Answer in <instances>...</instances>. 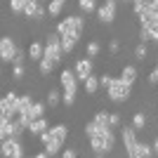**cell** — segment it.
<instances>
[{"label":"cell","instance_id":"4316f807","mask_svg":"<svg viewBox=\"0 0 158 158\" xmlns=\"http://www.w3.org/2000/svg\"><path fill=\"white\" fill-rule=\"evenodd\" d=\"M76 43H78V40L71 38V35H61V47H64V52H66V54H71V52H73Z\"/></svg>","mask_w":158,"mask_h":158},{"label":"cell","instance_id":"ba28073f","mask_svg":"<svg viewBox=\"0 0 158 158\" xmlns=\"http://www.w3.org/2000/svg\"><path fill=\"white\" fill-rule=\"evenodd\" d=\"M59 83H61V92H78V76L76 69H64L59 73Z\"/></svg>","mask_w":158,"mask_h":158},{"label":"cell","instance_id":"603a6c76","mask_svg":"<svg viewBox=\"0 0 158 158\" xmlns=\"http://www.w3.org/2000/svg\"><path fill=\"white\" fill-rule=\"evenodd\" d=\"M139 43H156V35H153L151 28L144 26V24H142V28H139Z\"/></svg>","mask_w":158,"mask_h":158},{"label":"cell","instance_id":"f546056e","mask_svg":"<svg viewBox=\"0 0 158 158\" xmlns=\"http://www.w3.org/2000/svg\"><path fill=\"white\" fill-rule=\"evenodd\" d=\"M24 73H26L24 64H14V69H12V78L14 80H21V78H24Z\"/></svg>","mask_w":158,"mask_h":158},{"label":"cell","instance_id":"e0dca14e","mask_svg":"<svg viewBox=\"0 0 158 158\" xmlns=\"http://www.w3.org/2000/svg\"><path fill=\"white\" fill-rule=\"evenodd\" d=\"M66 0H50V5H47V14H50V19L52 17H59L61 10H64Z\"/></svg>","mask_w":158,"mask_h":158},{"label":"cell","instance_id":"2e32d148","mask_svg":"<svg viewBox=\"0 0 158 158\" xmlns=\"http://www.w3.org/2000/svg\"><path fill=\"white\" fill-rule=\"evenodd\" d=\"M83 87H85V92H87V94H94L99 87H102V83H99V78L92 73V76H87V78L83 80Z\"/></svg>","mask_w":158,"mask_h":158},{"label":"cell","instance_id":"3957f363","mask_svg":"<svg viewBox=\"0 0 158 158\" xmlns=\"http://www.w3.org/2000/svg\"><path fill=\"white\" fill-rule=\"evenodd\" d=\"M132 94V85L125 83L123 78H111L109 87H106V97L111 99L113 104H125Z\"/></svg>","mask_w":158,"mask_h":158},{"label":"cell","instance_id":"ffe728a7","mask_svg":"<svg viewBox=\"0 0 158 158\" xmlns=\"http://www.w3.org/2000/svg\"><path fill=\"white\" fill-rule=\"evenodd\" d=\"M92 120L99 127H111V113H106V111H97Z\"/></svg>","mask_w":158,"mask_h":158},{"label":"cell","instance_id":"277c9868","mask_svg":"<svg viewBox=\"0 0 158 158\" xmlns=\"http://www.w3.org/2000/svg\"><path fill=\"white\" fill-rule=\"evenodd\" d=\"M50 132H52V137H50V142L45 144V151L50 153V156H57V153H61V149H64V142H66V137H69V127L66 125H54V127H50Z\"/></svg>","mask_w":158,"mask_h":158},{"label":"cell","instance_id":"52a82bcc","mask_svg":"<svg viewBox=\"0 0 158 158\" xmlns=\"http://www.w3.org/2000/svg\"><path fill=\"white\" fill-rule=\"evenodd\" d=\"M17 52H19V47L14 45V40L10 38V35H2V38H0V59L5 61V64H12Z\"/></svg>","mask_w":158,"mask_h":158},{"label":"cell","instance_id":"f1b7e54d","mask_svg":"<svg viewBox=\"0 0 158 158\" xmlns=\"http://www.w3.org/2000/svg\"><path fill=\"white\" fill-rule=\"evenodd\" d=\"M24 5H26V0H10V10L17 14H24Z\"/></svg>","mask_w":158,"mask_h":158},{"label":"cell","instance_id":"f35d334b","mask_svg":"<svg viewBox=\"0 0 158 158\" xmlns=\"http://www.w3.org/2000/svg\"><path fill=\"white\" fill-rule=\"evenodd\" d=\"M151 146H153V156H158V137L153 139V144H151Z\"/></svg>","mask_w":158,"mask_h":158},{"label":"cell","instance_id":"7402d4cb","mask_svg":"<svg viewBox=\"0 0 158 158\" xmlns=\"http://www.w3.org/2000/svg\"><path fill=\"white\" fill-rule=\"evenodd\" d=\"M78 7L83 14H90V12H97V0H78Z\"/></svg>","mask_w":158,"mask_h":158},{"label":"cell","instance_id":"d6a6232c","mask_svg":"<svg viewBox=\"0 0 158 158\" xmlns=\"http://www.w3.org/2000/svg\"><path fill=\"white\" fill-rule=\"evenodd\" d=\"M28 59V52H24V50H19V52H17V57H14V61L12 64H24V61Z\"/></svg>","mask_w":158,"mask_h":158},{"label":"cell","instance_id":"6da1fadb","mask_svg":"<svg viewBox=\"0 0 158 158\" xmlns=\"http://www.w3.org/2000/svg\"><path fill=\"white\" fill-rule=\"evenodd\" d=\"M90 139V149H92L97 156H104L116 146V135H113V127H104V130H97Z\"/></svg>","mask_w":158,"mask_h":158},{"label":"cell","instance_id":"484cf974","mask_svg":"<svg viewBox=\"0 0 158 158\" xmlns=\"http://www.w3.org/2000/svg\"><path fill=\"white\" fill-rule=\"evenodd\" d=\"M99 52H102V45H99V40H90V43H87V47H85V54L94 59Z\"/></svg>","mask_w":158,"mask_h":158},{"label":"cell","instance_id":"d4e9b609","mask_svg":"<svg viewBox=\"0 0 158 158\" xmlns=\"http://www.w3.org/2000/svg\"><path fill=\"white\" fill-rule=\"evenodd\" d=\"M146 57H149V47H146V43H139V45L135 47V59L146 61Z\"/></svg>","mask_w":158,"mask_h":158},{"label":"cell","instance_id":"83f0119b","mask_svg":"<svg viewBox=\"0 0 158 158\" xmlns=\"http://www.w3.org/2000/svg\"><path fill=\"white\" fill-rule=\"evenodd\" d=\"M45 102H47V106H57V104L61 102L59 90H50V92H47V97H45Z\"/></svg>","mask_w":158,"mask_h":158},{"label":"cell","instance_id":"44dd1931","mask_svg":"<svg viewBox=\"0 0 158 158\" xmlns=\"http://www.w3.org/2000/svg\"><path fill=\"white\" fill-rule=\"evenodd\" d=\"M33 104H35V102L31 99V94H19V104H17V111L24 113V111H28Z\"/></svg>","mask_w":158,"mask_h":158},{"label":"cell","instance_id":"836d02e7","mask_svg":"<svg viewBox=\"0 0 158 158\" xmlns=\"http://www.w3.org/2000/svg\"><path fill=\"white\" fill-rule=\"evenodd\" d=\"M144 26H149V28H151V33L156 35V40H158V17L151 21V24H144Z\"/></svg>","mask_w":158,"mask_h":158},{"label":"cell","instance_id":"5bb4252c","mask_svg":"<svg viewBox=\"0 0 158 158\" xmlns=\"http://www.w3.org/2000/svg\"><path fill=\"white\" fill-rule=\"evenodd\" d=\"M135 7V14H139L142 10H158V0H130Z\"/></svg>","mask_w":158,"mask_h":158},{"label":"cell","instance_id":"8992f818","mask_svg":"<svg viewBox=\"0 0 158 158\" xmlns=\"http://www.w3.org/2000/svg\"><path fill=\"white\" fill-rule=\"evenodd\" d=\"M0 153L5 158H21L24 156V144L19 142V137H10L0 142Z\"/></svg>","mask_w":158,"mask_h":158},{"label":"cell","instance_id":"7a4b0ae2","mask_svg":"<svg viewBox=\"0 0 158 158\" xmlns=\"http://www.w3.org/2000/svg\"><path fill=\"white\" fill-rule=\"evenodd\" d=\"M85 31V19H83V14H71V17H66L57 24V33L59 35H71V38L78 40Z\"/></svg>","mask_w":158,"mask_h":158},{"label":"cell","instance_id":"8fae6325","mask_svg":"<svg viewBox=\"0 0 158 158\" xmlns=\"http://www.w3.org/2000/svg\"><path fill=\"white\" fill-rule=\"evenodd\" d=\"M120 139H123V146H125V151L135 149V144H137V130H135L132 125L120 127Z\"/></svg>","mask_w":158,"mask_h":158},{"label":"cell","instance_id":"74e56055","mask_svg":"<svg viewBox=\"0 0 158 158\" xmlns=\"http://www.w3.org/2000/svg\"><path fill=\"white\" fill-rule=\"evenodd\" d=\"M61 156H64V158H73V156H76V151H73V149H64Z\"/></svg>","mask_w":158,"mask_h":158},{"label":"cell","instance_id":"9a60e30c","mask_svg":"<svg viewBox=\"0 0 158 158\" xmlns=\"http://www.w3.org/2000/svg\"><path fill=\"white\" fill-rule=\"evenodd\" d=\"M45 130H47V120L43 118V116H40V118H35L31 125H28V135H35V137H40Z\"/></svg>","mask_w":158,"mask_h":158},{"label":"cell","instance_id":"1f68e13d","mask_svg":"<svg viewBox=\"0 0 158 158\" xmlns=\"http://www.w3.org/2000/svg\"><path fill=\"white\" fill-rule=\"evenodd\" d=\"M109 52H111V54H118L120 52V40L118 38H113L111 43H109Z\"/></svg>","mask_w":158,"mask_h":158},{"label":"cell","instance_id":"4dcf8cb0","mask_svg":"<svg viewBox=\"0 0 158 158\" xmlns=\"http://www.w3.org/2000/svg\"><path fill=\"white\" fill-rule=\"evenodd\" d=\"M61 102L66 106H73L76 104V92H61Z\"/></svg>","mask_w":158,"mask_h":158},{"label":"cell","instance_id":"9c48e42d","mask_svg":"<svg viewBox=\"0 0 158 158\" xmlns=\"http://www.w3.org/2000/svg\"><path fill=\"white\" fill-rule=\"evenodd\" d=\"M116 10H118V2H111V0H104V5L97 7V17L102 24H113L116 19Z\"/></svg>","mask_w":158,"mask_h":158},{"label":"cell","instance_id":"8d00e7d4","mask_svg":"<svg viewBox=\"0 0 158 158\" xmlns=\"http://www.w3.org/2000/svg\"><path fill=\"white\" fill-rule=\"evenodd\" d=\"M99 83H102V87H109V83H111V76H102V78H99Z\"/></svg>","mask_w":158,"mask_h":158},{"label":"cell","instance_id":"7c38bea8","mask_svg":"<svg viewBox=\"0 0 158 158\" xmlns=\"http://www.w3.org/2000/svg\"><path fill=\"white\" fill-rule=\"evenodd\" d=\"M127 156H130V158H149V156H153V146L146 144V142H137L135 149L127 151Z\"/></svg>","mask_w":158,"mask_h":158},{"label":"cell","instance_id":"60d3db41","mask_svg":"<svg viewBox=\"0 0 158 158\" xmlns=\"http://www.w3.org/2000/svg\"><path fill=\"white\" fill-rule=\"evenodd\" d=\"M156 43H158V40H156Z\"/></svg>","mask_w":158,"mask_h":158},{"label":"cell","instance_id":"4fadbf2b","mask_svg":"<svg viewBox=\"0 0 158 158\" xmlns=\"http://www.w3.org/2000/svg\"><path fill=\"white\" fill-rule=\"evenodd\" d=\"M26 52H28V59H31V61H40L43 57H45V45L38 43V40H33L31 45H28Z\"/></svg>","mask_w":158,"mask_h":158},{"label":"cell","instance_id":"ab89813d","mask_svg":"<svg viewBox=\"0 0 158 158\" xmlns=\"http://www.w3.org/2000/svg\"><path fill=\"white\" fill-rule=\"evenodd\" d=\"M156 69H158V61H156Z\"/></svg>","mask_w":158,"mask_h":158},{"label":"cell","instance_id":"cb8c5ba5","mask_svg":"<svg viewBox=\"0 0 158 158\" xmlns=\"http://www.w3.org/2000/svg\"><path fill=\"white\" fill-rule=\"evenodd\" d=\"M38 66H40V73H43V76H50V73H52V69L57 64H54L52 59H47V57H43V59L38 61Z\"/></svg>","mask_w":158,"mask_h":158},{"label":"cell","instance_id":"e575fe53","mask_svg":"<svg viewBox=\"0 0 158 158\" xmlns=\"http://www.w3.org/2000/svg\"><path fill=\"white\" fill-rule=\"evenodd\" d=\"M120 123H123V118L118 113H111V127H120Z\"/></svg>","mask_w":158,"mask_h":158},{"label":"cell","instance_id":"d590c367","mask_svg":"<svg viewBox=\"0 0 158 158\" xmlns=\"http://www.w3.org/2000/svg\"><path fill=\"white\" fill-rule=\"evenodd\" d=\"M149 83H151V85H158V69H153V71L149 73Z\"/></svg>","mask_w":158,"mask_h":158},{"label":"cell","instance_id":"5b68a950","mask_svg":"<svg viewBox=\"0 0 158 158\" xmlns=\"http://www.w3.org/2000/svg\"><path fill=\"white\" fill-rule=\"evenodd\" d=\"M64 47H61V35L57 31L54 33H47V40H45V57L52 59L54 64H59L61 57H64Z\"/></svg>","mask_w":158,"mask_h":158},{"label":"cell","instance_id":"30bf717a","mask_svg":"<svg viewBox=\"0 0 158 158\" xmlns=\"http://www.w3.org/2000/svg\"><path fill=\"white\" fill-rule=\"evenodd\" d=\"M73 69H76L78 80H85L87 76H92V57H83V59H78Z\"/></svg>","mask_w":158,"mask_h":158},{"label":"cell","instance_id":"d6986e66","mask_svg":"<svg viewBox=\"0 0 158 158\" xmlns=\"http://www.w3.org/2000/svg\"><path fill=\"white\" fill-rule=\"evenodd\" d=\"M120 78L125 80V83H130V85H135V80H137V69H135V66H123Z\"/></svg>","mask_w":158,"mask_h":158},{"label":"cell","instance_id":"ac0fdd59","mask_svg":"<svg viewBox=\"0 0 158 158\" xmlns=\"http://www.w3.org/2000/svg\"><path fill=\"white\" fill-rule=\"evenodd\" d=\"M146 123H149V118H146V113H144V111H137L135 116H132V127H135L137 132H139V130H144Z\"/></svg>","mask_w":158,"mask_h":158}]
</instances>
